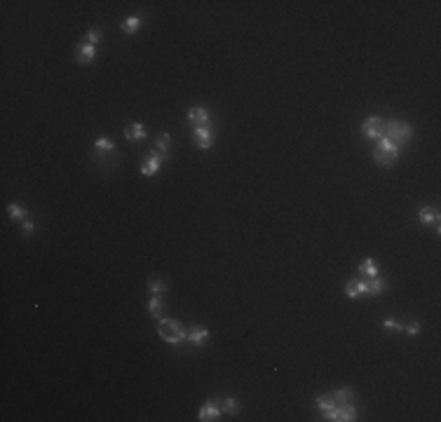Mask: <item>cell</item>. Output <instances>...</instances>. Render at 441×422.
<instances>
[{
	"mask_svg": "<svg viewBox=\"0 0 441 422\" xmlns=\"http://www.w3.org/2000/svg\"><path fill=\"white\" fill-rule=\"evenodd\" d=\"M317 406L322 408V411H331V408H336V399L333 397H317Z\"/></svg>",
	"mask_w": 441,
	"mask_h": 422,
	"instance_id": "484cf974",
	"label": "cell"
},
{
	"mask_svg": "<svg viewBox=\"0 0 441 422\" xmlns=\"http://www.w3.org/2000/svg\"><path fill=\"white\" fill-rule=\"evenodd\" d=\"M324 418L326 420H331V422H354L357 420V411H354L350 404H343L341 408L336 406V408H331V411H326Z\"/></svg>",
	"mask_w": 441,
	"mask_h": 422,
	"instance_id": "277c9868",
	"label": "cell"
},
{
	"mask_svg": "<svg viewBox=\"0 0 441 422\" xmlns=\"http://www.w3.org/2000/svg\"><path fill=\"white\" fill-rule=\"evenodd\" d=\"M404 333H408V336H418V333H420V324L413 322L411 326H404Z\"/></svg>",
	"mask_w": 441,
	"mask_h": 422,
	"instance_id": "f1b7e54d",
	"label": "cell"
},
{
	"mask_svg": "<svg viewBox=\"0 0 441 422\" xmlns=\"http://www.w3.org/2000/svg\"><path fill=\"white\" fill-rule=\"evenodd\" d=\"M383 326L387 331H404V326L399 322H394V319H383Z\"/></svg>",
	"mask_w": 441,
	"mask_h": 422,
	"instance_id": "83f0119b",
	"label": "cell"
},
{
	"mask_svg": "<svg viewBox=\"0 0 441 422\" xmlns=\"http://www.w3.org/2000/svg\"><path fill=\"white\" fill-rule=\"evenodd\" d=\"M35 232V225L31 221H24V235H33Z\"/></svg>",
	"mask_w": 441,
	"mask_h": 422,
	"instance_id": "f546056e",
	"label": "cell"
},
{
	"mask_svg": "<svg viewBox=\"0 0 441 422\" xmlns=\"http://www.w3.org/2000/svg\"><path fill=\"white\" fill-rule=\"evenodd\" d=\"M345 293L350 298H361V296H368V281H357L352 279L345 284Z\"/></svg>",
	"mask_w": 441,
	"mask_h": 422,
	"instance_id": "ba28073f",
	"label": "cell"
},
{
	"mask_svg": "<svg viewBox=\"0 0 441 422\" xmlns=\"http://www.w3.org/2000/svg\"><path fill=\"white\" fill-rule=\"evenodd\" d=\"M192 141H195V146L202 150H209L214 146V136H211V129L209 127H195V132H192Z\"/></svg>",
	"mask_w": 441,
	"mask_h": 422,
	"instance_id": "8992f818",
	"label": "cell"
},
{
	"mask_svg": "<svg viewBox=\"0 0 441 422\" xmlns=\"http://www.w3.org/2000/svg\"><path fill=\"white\" fill-rule=\"evenodd\" d=\"M383 291H385V279L373 277V279L368 281V293H371V296H378V293H383Z\"/></svg>",
	"mask_w": 441,
	"mask_h": 422,
	"instance_id": "7402d4cb",
	"label": "cell"
},
{
	"mask_svg": "<svg viewBox=\"0 0 441 422\" xmlns=\"http://www.w3.org/2000/svg\"><path fill=\"white\" fill-rule=\"evenodd\" d=\"M418 218H420V223L423 225H430L434 223V228H437V232L441 230V225H439V211L434 207H423L420 211H418Z\"/></svg>",
	"mask_w": 441,
	"mask_h": 422,
	"instance_id": "9c48e42d",
	"label": "cell"
},
{
	"mask_svg": "<svg viewBox=\"0 0 441 422\" xmlns=\"http://www.w3.org/2000/svg\"><path fill=\"white\" fill-rule=\"evenodd\" d=\"M185 340H188V342H192V345H204V342L209 340V331H207V329H202V326H195V329H190V331H188Z\"/></svg>",
	"mask_w": 441,
	"mask_h": 422,
	"instance_id": "4fadbf2b",
	"label": "cell"
},
{
	"mask_svg": "<svg viewBox=\"0 0 441 422\" xmlns=\"http://www.w3.org/2000/svg\"><path fill=\"white\" fill-rule=\"evenodd\" d=\"M167 160V155H162L160 150H150L148 155H146V162L141 165V174L143 176H155L158 174L160 165Z\"/></svg>",
	"mask_w": 441,
	"mask_h": 422,
	"instance_id": "5b68a950",
	"label": "cell"
},
{
	"mask_svg": "<svg viewBox=\"0 0 441 422\" xmlns=\"http://www.w3.org/2000/svg\"><path fill=\"white\" fill-rule=\"evenodd\" d=\"M188 120L195 127H209V110L207 108H190L188 110Z\"/></svg>",
	"mask_w": 441,
	"mask_h": 422,
	"instance_id": "30bf717a",
	"label": "cell"
},
{
	"mask_svg": "<svg viewBox=\"0 0 441 422\" xmlns=\"http://www.w3.org/2000/svg\"><path fill=\"white\" fill-rule=\"evenodd\" d=\"M359 272L361 274H366V277H378V263H375L373 258H364L361 260V265H359Z\"/></svg>",
	"mask_w": 441,
	"mask_h": 422,
	"instance_id": "e0dca14e",
	"label": "cell"
},
{
	"mask_svg": "<svg viewBox=\"0 0 441 422\" xmlns=\"http://www.w3.org/2000/svg\"><path fill=\"white\" fill-rule=\"evenodd\" d=\"M101 40V28H89L87 33H85V38H83V42L85 45H94L96 47V42Z\"/></svg>",
	"mask_w": 441,
	"mask_h": 422,
	"instance_id": "cb8c5ba5",
	"label": "cell"
},
{
	"mask_svg": "<svg viewBox=\"0 0 441 422\" xmlns=\"http://www.w3.org/2000/svg\"><path fill=\"white\" fill-rule=\"evenodd\" d=\"M385 134H387V139L394 141L397 146H404V143H408L411 141V136H413V129H411V124L406 122H399V120H392L390 124H385Z\"/></svg>",
	"mask_w": 441,
	"mask_h": 422,
	"instance_id": "7a4b0ae2",
	"label": "cell"
},
{
	"mask_svg": "<svg viewBox=\"0 0 441 422\" xmlns=\"http://www.w3.org/2000/svg\"><path fill=\"white\" fill-rule=\"evenodd\" d=\"M221 411L228 413V415L240 413V404H237V399H235V397H225L223 399V406H221Z\"/></svg>",
	"mask_w": 441,
	"mask_h": 422,
	"instance_id": "ffe728a7",
	"label": "cell"
},
{
	"mask_svg": "<svg viewBox=\"0 0 441 422\" xmlns=\"http://www.w3.org/2000/svg\"><path fill=\"white\" fill-rule=\"evenodd\" d=\"M148 312H150L153 317H158V319H162V317H165L162 296H150V300H148Z\"/></svg>",
	"mask_w": 441,
	"mask_h": 422,
	"instance_id": "2e32d148",
	"label": "cell"
},
{
	"mask_svg": "<svg viewBox=\"0 0 441 422\" xmlns=\"http://www.w3.org/2000/svg\"><path fill=\"white\" fill-rule=\"evenodd\" d=\"M125 139L127 141H141L146 139V127L139 122H134L129 124V127H125Z\"/></svg>",
	"mask_w": 441,
	"mask_h": 422,
	"instance_id": "5bb4252c",
	"label": "cell"
},
{
	"mask_svg": "<svg viewBox=\"0 0 441 422\" xmlns=\"http://www.w3.org/2000/svg\"><path fill=\"white\" fill-rule=\"evenodd\" d=\"M352 394H354V389H352V387H343V389H338V392L333 394V399H336V401H341V404H348L350 399H352Z\"/></svg>",
	"mask_w": 441,
	"mask_h": 422,
	"instance_id": "d4e9b609",
	"label": "cell"
},
{
	"mask_svg": "<svg viewBox=\"0 0 441 422\" xmlns=\"http://www.w3.org/2000/svg\"><path fill=\"white\" fill-rule=\"evenodd\" d=\"M216 418H221V408L216 406V401H209V404H204L200 408V420L202 422L216 420Z\"/></svg>",
	"mask_w": 441,
	"mask_h": 422,
	"instance_id": "7c38bea8",
	"label": "cell"
},
{
	"mask_svg": "<svg viewBox=\"0 0 441 422\" xmlns=\"http://www.w3.org/2000/svg\"><path fill=\"white\" fill-rule=\"evenodd\" d=\"M158 336L165 342H169V345H178V342H183L185 340V329L181 326V324L176 322V319H167V317H162L158 322Z\"/></svg>",
	"mask_w": 441,
	"mask_h": 422,
	"instance_id": "6da1fadb",
	"label": "cell"
},
{
	"mask_svg": "<svg viewBox=\"0 0 441 422\" xmlns=\"http://www.w3.org/2000/svg\"><path fill=\"white\" fill-rule=\"evenodd\" d=\"M378 148L380 150H387V153H394V155H399V146H397V143H394V141H390L387 139V136H383V139L378 141Z\"/></svg>",
	"mask_w": 441,
	"mask_h": 422,
	"instance_id": "44dd1931",
	"label": "cell"
},
{
	"mask_svg": "<svg viewBox=\"0 0 441 422\" xmlns=\"http://www.w3.org/2000/svg\"><path fill=\"white\" fill-rule=\"evenodd\" d=\"M148 291L153 293V296H162L167 291V281L165 279H158V277H153V279L148 281Z\"/></svg>",
	"mask_w": 441,
	"mask_h": 422,
	"instance_id": "d6986e66",
	"label": "cell"
},
{
	"mask_svg": "<svg viewBox=\"0 0 441 422\" xmlns=\"http://www.w3.org/2000/svg\"><path fill=\"white\" fill-rule=\"evenodd\" d=\"M139 26H141V19H139V17H127L125 21L120 24V28H122V33L132 35V33H136V31H139Z\"/></svg>",
	"mask_w": 441,
	"mask_h": 422,
	"instance_id": "ac0fdd59",
	"label": "cell"
},
{
	"mask_svg": "<svg viewBox=\"0 0 441 422\" xmlns=\"http://www.w3.org/2000/svg\"><path fill=\"white\" fill-rule=\"evenodd\" d=\"M397 158H399V155H394V153H387V150H380V148H375V150H373L375 165L385 167V169H390V167L394 165V162H397Z\"/></svg>",
	"mask_w": 441,
	"mask_h": 422,
	"instance_id": "8fae6325",
	"label": "cell"
},
{
	"mask_svg": "<svg viewBox=\"0 0 441 422\" xmlns=\"http://www.w3.org/2000/svg\"><path fill=\"white\" fill-rule=\"evenodd\" d=\"M169 143H172V136H169V134H160L158 141H155V150H160L162 155H167V150H169Z\"/></svg>",
	"mask_w": 441,
	"mask_h": 422,
	"instance_id": "603a6c76",
	"label": "cell"
},
{
	"mask_svg": "<svg viewBox=\"0 0 441 422\" xmlns=\"http://www.w3.org/2000/svg\"><path fill=\"white\" fill-rule=\"evenodd\" d=\"M361 134H364L368 141H380L385 136V122L378 115L366 117L364 124H361Z\"/></svg>",
	"mask_w": 441,
	"mask_h": 422,
	"instance_id": "3957f363",
	"label": "cell"
},
{
	"mask_svg": "<svg viewBox=\"0 0 441 422\" xmlns=\"http://www.w3.org/2000/svg\"><path fill=\"white\" fill-rule=\"evenodd\" d=\"M94 59H96V47H94V45H85V42H80L78 50H75V61L85 66V64H92Z\"/></svg>",
	"mask_w": 441,
	"mask_h": 422,
	"instance_id": "52a82bcc",
	"label": "cell"
},
{
	"mask_svg": "<svg viewBox=\"0 0 441 422\" xmlns=\"http://www.w3.org/2000/svg\"><path fill=\"white\" fill-rule=\"evenodd\" d=\"M94 150H96V155H108V153H115V143L106 136H99L94 141Z\"/></svg>",
	"mask_w": 441,
	"mask_h": 422,
	"instance_id": "9a60e30c",
	"label": "cell"
},
{
	"mask_svg": "<svg viewBox=\"0 0 441 422\" xmlns=\"http://www.w3.org/2000/svg\"><path fill=\"white\" fill-rule=\"evenodd\" d=\"M7 211H9V216H12V218H17V221L26 218V209L21 207V204H9Z\"/></svg>",
	"mask_w": 441,
	"mask_h": 422,
	"instance_id": "4316f807",
	"label": "cell"
}]
</instances>
